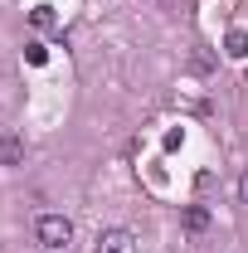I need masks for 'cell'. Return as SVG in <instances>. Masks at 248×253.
I'll return each instance as SVG.
<instances>
[{"label": "cell", "mask_w": 248, "mask_h": 253, "mask_svg": "<svg viewBox=\"0 0 248 253\" xmlns=\"http://www.w3.org/2000/svg\"><path fill=\"white\" fill-rule=\"evenodd\" d=\"M34 239H39V249H68L73 244V219L68 214H39L34 219Z\"/></svg>", "instance_id": "6da1fadb"}, {"label": "cell", "mask_w": 248, "mask_h": 253, "mask_svg": "<svg viewBox=\"0 0 248 253\" xmlns=\"http://www.w3.org/2000/svg\"><path fill=\"white\" fill-rule=\"evenodd\" d=\"M93 253H136V234L131 229H97Z\"/></svg>", "instance_id": "7a4b0ae2"}, {"label": "cell", "mask_w": 248, "mask_h": 253, "mask_svg": "<svg viewBox=\"0 0 248 253\" xmlns=\"http://www.w3.org/2000/svg\"><path fill=\"white\" fill-rule=\"evenodd\" d=\"M20 161H25V136L5 131L0 136V166H20Z\"/></svg>", "instance_id": "3957f363"}, {"label": "cell", "mask_w": 248, "mask_h": 253, "mask_svg": "<svg viewBox=\"0 0 248 253\" xmlns=\"http://www.w3.org/2000/svg\"><path fill=\"white\" fill-rule=\"evenodd\" d=\"M30 25H34V30H54V25H59L54 5H34V10H30Z\"/></svg>", "instance_id": "277c9868"}, {"label": "cell", "mask_w": 248, "mask_h": 253, "mask_svg": "<svg viewBox=\"0 0 248 253\" xmlns=\"http://www.w3.org/2000/svg\"><path fill=\"white\" fill-rule=\"evenodd\" d=\"M185 229H190V234H205V229H209V214H205L200 205H190V210H185Z\"/></svg>", "instance_id": "5b68a950"}, {"label": "cell", "mask_w": 248, "mask_h": 253, "mask_svg": "<svg viewBox=\"0 0 248 253\" xmlns=\"http://www.w3.org/2000/svg\"><path fill=\"white\" fill-rule=\"evenodd\" d=\"M25 59H30V63H44V59H49V49H44V44H30V49H25Z\"/></svg>", "instance_id": "8992f818"}, {"label": "cell", "mask_w": 248, "mask_h": 253, "mask_svg": "<svg viewBox=\"0 0 248 253\" xmlns=\"http://www.w3.org/2000/svg\"><path fill=\"white\" fill-rule=\"evenodd\" d=\"M239 200H244V205H248V170H244V175H239Z\"/></svg>", "instance_id": "52a82bcc"}]
</instances>
